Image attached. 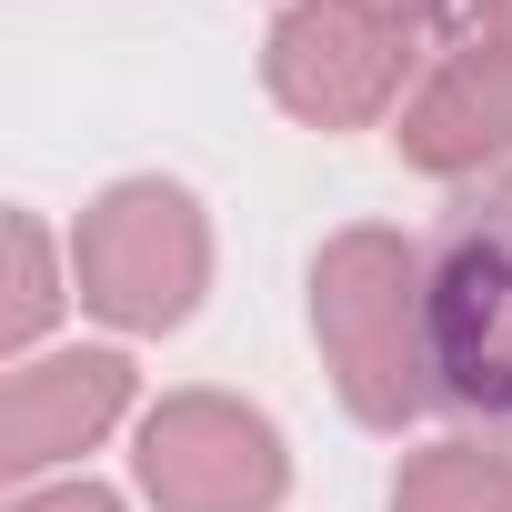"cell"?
I'll return each mask as SVG.
<instances>
[{
  "label": "cell",
  "mask_w": 512,
  "mask_h": 512,
  "mask_svg": "<svg viewBox=\"0 0 512 512\" xmlns=\"http://www.w3.org/2000/svg\"><path fill=\"white\" fill-rule=\"evenodd\" d=\"M312 342L362 432H402L442 412L432 382V272L422 241L392 221H352L312 251Z\"/></svg>",
  "instance_id": "cell-1"
},
{
  "label": "cell",
  "mask_w": 512,
  "mask_h": 512,
  "mask_svg": "<svg viewBox=\"0 0 512 512\" xmlns=\"http://www.w3.org/2000/svg\"><path fill=\"white\" fill-rule=\"evenodd\" d=\"M71 292L91 322L131 332V342H161L201 312L211 292V211L191 181L171 171H131L111 191L81 201L71 221Z\"/></svg>",
  "instance_id": "cell-2"
},
{
  "label": "cell",
  "mask_w": 512,
  "mask_h": 512,
  "mask_svg": "<svg viewBox=\"0 0 512 512\" xmlns=\"http://www.w3.org/2000/svg\"><path fill=\"white\" fill-rule=\"evenodd\" d=\"M432 272V382L462 422H512V171L472 181L422 241Z\"/></svg>",
  "instance_id": "cell-3"
},
{
  "label": "cell",
  "mask_w": 512,
  "mask_h": 512,
  "mask_svg": "<svg viewBox=\"0 0 512 512\" xmlns=\"http://www.w3.org/2000/svg\"><path fill=\"white\" fill-rule=\"evenodd\" d=\"M131 482L151 512H282L292 502V442L241 392H161L131 422Z\"/></svg>",
  "instance_id": "cell-4"
},
{
  "label": "cell",
  "mask_w": 512,
  "mask_h": 512,
  "mask_svg": "<svg viewBox=\"0 0 512 512\" xmlns=\"http://www.w3.org/2000/svg\"><path fill=\"white\" fill-rule=\"evenodd\" d=\"M422 81V41L362 0H292L262 41V91L302 121V131H372L402 121Z\"/></svg>",
  "instance_id": "cell-5"
},
{
  "label": "cell",
  "mask_w": 512,
  "mask_h": 512,
  "mask_svg": "<svg viewBox=\"0 0 512 512\" xmlns=\"http://www.w3.org/2000/svg\"><path fill=\"white\" fill-rule=\"evenodd\" d=\"M131 402H141V372L121 342H61V352L11 362V382H0V472H11V492L81 472V452H101L131 422Z\"/></svg>",
  "instance_id": "cell-6"
},
{
  "label": "cell",
  "mask_w": 512,
  "mask_h": 512,
  "mask_svg": "<svg viewBox=\"0 0 512 512\" xmlns=\"http://www.w3.org/2000/svg\"><path fill=\"white\" fill-rule=\"evenodd\" d=\"M392 151L422 181H502L512 171V41H442L432 71L412 81Z\"/></svg>",
  "instance_id": "cell-7"
},
{
  "label": "cell",
  "mask_w": 512,
  "mask_h": 512,
  "mask_svg": "<svg viewBox=\"0 0 512 512\" xmlns=\"http://www.w3.org/2000/svg\"><path fill=\"white\" fill-rule=\"evenodd\" d=\"M392 512H512V452L482 442V432L422 442L392 472Z\"/></svg>",
  "instance_id": "cell-8"
},
{
  "label": "cell",
  "mask_w": 512,
  "mask_h": 512,
  "mask_svg": "<svg viewBox=\"0 0 512 512\" xmlns=\"http://www.w3.org/2000/svg\"><path fill=\"white\" fill-rule=\"evenodd\" d=\"M11 362H31V352H51V322H61V302H81L71 282H61V251H51V221L41 211H11Z\"/></svg>",
  "instance_id": "cell-9"
},
{
  "label": "cell",
  "mask_w": 512,
  "mask_h": 512,
  "mask_svg": "<svg viewBox=\"0 0 512 512\" xmlns=\"http://www.w3.org/2000/svg\"><path fill=\"white\" fill-rule=\"evenodd\" d=\"M11 512H131L111 482H91V472H61V482H31V492H11Z\"/></svg>",
  "instance_id": "cell-10"
},
{
  "label": "cell",
  "mask_w": 512,
  "mask_h": 512,
  "mask_svg": "<svg viewBox=\"0 0 512 512\" xmlns=\"http://www.w3.org/2000/svg\"><path fill=\"white\" fill-rule=\"evenodd\" d=\"M452 41H512V0H452Z\"/></svg>",
  "instance_id": "cell-11"
},
{
  "label": "cell",
  "mask_w": 512,
  "mask_h": 512,
  "mask_svg": "<svg viewBox=\"0 0 512 512\" xmlns=\"http://www.w3.org/2000/svg\"><path fill=\"white\" fill-rule=\"evenodd\" d=\"M362 11H382V21H402V31L422 41L432 21H452V0H362Z\"/></svg>",
  "instance_id": "cell-12"
}]
</instances>
